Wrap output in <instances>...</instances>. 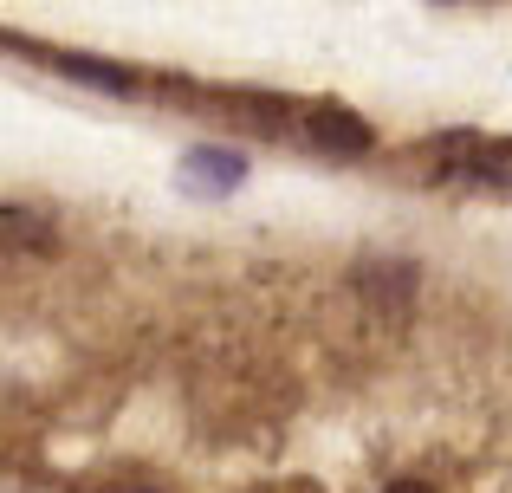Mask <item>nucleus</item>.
<instances>
[{"mask_svg": "<svg viewBox=\"0 0 512 493\" xmlns=\"http://www.w3.org/2000/svg\"><path fill=\"white\" fill-rule=\"evenodd\" d=\"M305 124H312V137L325 143V150H338V156H363V150L376 143V137H370V124H363L357 111H344V104H318Z\"/></svg>", "mask_w": 512, "mask_h": 493, "instance_id": "f03ea898", "label": "nucleus"}, {"mask_svg": "<svg viewBox=\"0 0 512 493\" xmlns=\"http://www.w3.org/2000/svg\"><path fill=\"white\" fill-rule=\"evenodd\" d=\"M363 292H370V305H402L415 292V266H402V260L363 266Z\"/></svg>", "mask_w": 512, "mask_h": 493, "instance_id": "7ed1b4c3", "label": "nucleus"}, {"mask_svg": "<svg viewBox=\"0 0 512 493\" xmlns=\"http://www.w3.org/2000/svg\"><path fill=\"white\" fill-rule=\"evenodd\" d=\"M52 228L39 215H26V208H0V247H46Z\"/></svg>", "mask_w": 512, "mask_h": 493, "instance_id": "20e7f679", "label": "nucleus"}, {"mask_svg": "<svg viewBox=\"0 0 512 493\" xmlns=\"http://www.w3.org/2000/svg\"><path fill=\"white\" fill-rule=\"evenodd\" d=\"M182 182L195 195H227L247 182V156L240 150H221V143H195V150L182 156Z\"/></svg>", "mask_w": 512, "mask_h": 493, "instance_id": "f257e3e1", "label": "nucleus"}, {"mask_svg": "<svg viewBox=\"0 0 512 493\" xmlns=\"http://www.w3.org/2000/svg\"><path fill=\"white\" fill-rule=\"evenodd\" d=\"M389 493H435V487H428V481H396Z\"/></svg>", "mask_w": 512, "mask_h": 493, "instance_id": "423d86ee", "label": "nucleus"}, {"mask_svg": "<svg viewBox=\"0 0 512 493\" xmlns=\"http://www.w3.org/2000/svg\"><path fill=\"white\" fill-rule=\"evenodd\" d=\"M117 493H150V487H117Z\"/></svg>", "mask_w": 512, "mask_h": 493, "instance_id": "0eeeda50", "label": "nucleus"}, {"mask_svg": "<svg viewBox=\"0 0 512 493\" xmlns=\"http://www.w3.org/2000/svg\"><path fill=\"white\" fill-rule=\"evenodd\" d=\"M474 176H487V182H512V137H480V150H474Z\"/></svg>", "mask_w": 512, "mask_h": 493, "instance_id": "39448f33", "label": "nucleus"}]
</instances>
